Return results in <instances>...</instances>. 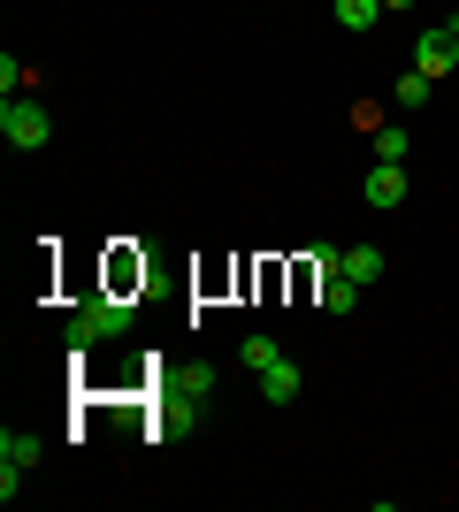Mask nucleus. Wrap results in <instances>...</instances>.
<instances>
[{"label":"nucleus","mask_w":459,"mask_h":512,"mask_svg":"<svg viewBox=\"0 0 459 512\" xmlns=\"http://www.w3.org/2000/svg\"><path fill=\"white\" fill-rule=\"evenodd\" d=\"M131 329V299H92V306H77V314L62 321V344L85 360L92 344H108V337H123Z\"/></svg>","instance_id":"nucleus-1"},{"label":"nucleus","mask_w":459,"mask_h":512,"mask_svg":"<svg viewBox=\"0 0 459 512\" xmlns=\"http://www.w3.org/2000/svg\"><path fill=\"white\" fill-rule=\"evenodd\" d=\"M238 360L261 375V398H268V406H291V398H299V367H291V352L276 337H245Z\"/></svg>","instance_id":"nucleus-2"},{"label":"nucleus","mask_w":459,"mask_h":512,"mask_svg":"<svg viewBox=\"0 0 459 512\" xmlns=\"http://www.w3.org/2000/svg\"><path fill=\"white\" fill-rule=\"evenodd\" d=\"M0 138H8L16 153H39L46 138H54V115H46L39 100H23V92H16V100H0Z\"/></svg>","instance_id":"nucleus-3"},{"label":"nucleus","mask_w":459,"mask_h":512,"mask_svg":"<svg viewBox=\"0 0 459 512\" xmlns=\"http://www.w3.org/2000/svg\"><path fill=\"white\" fill-rule=\"evenodd\" d=\"M414 69H421V77H452V69H459V16L429 23V31L414 39Z\"/></svg>","instance_id":"nucleus-4"},{"label":"nucleus","mask_w":459,"mask_h":512,"mask_svg":"<svg viewBox=\"0 0 459 512\" xmlns=\"http://www.w3.org/2000/svg\"><path fill=\"white\" fill-rule=\"evenodd\" d=\"M23 467H39V436L8 428V436H0V497H16V474Z\"/></svg>","instance_id":"nucleus-5"},{"label":"nucleus","mask_w":459,"mask_h":512,"mask_svg":"<svg viewBox=\"0 0 459 512\" xmlns=\"http://www.w3.org/2000/svg\"><path fill=\"white\" fill-rule=\"evenodd\" d=\"M360 199H368V207H398V199H406V161H375Z\"/></svg>","instance_id":"nucleus-6"},{"label":"nucleus","mask_w":459,"mask_h":512,"mask_svg":"<svg viewBox=\"0 0 459 512\" xmlns=\"http://www.w3.org/2000/svg\"><path fill=\"white\" fill-rule=\"evenodd\" d=\"M429 92H437V77H421V69H406V77L391 85V100L406 107V115H414V107H429Z\"/></svg>","instance_id":"nucleus-7"},{"label":"nucleus","mask_w":459,"mask_h":512,"mask_svg":"<svg viewBox=\"0 0 459 512\" xmlns=\"http://www.w3.org/2000/svg\"><path fill=\"white\" fill-rule=\"evenodd\" d=\"M360 306V283L352 276H322V314H352Z\"/></svg>","instance_id":"nucleus-8"},{"label":"nucleus","mask_w":459,"mask_h":512,"mask_svg":"<svg viewBox=\"0 0 459 512\" xmlns=\"http://www.w3.org/2000/svg\"><path fill=\"white\" fill-rule=\"evenodd\" d=\"M337 23H345V31H375V23H383V0H337Z\"/></svg>","instance_id":"nucleus-9"},{"label":"nucleus","mask_w":459,"mask_h":512,"mask_svg":"<svg viewBox=\"0 0 459 512\" xmlns=\"http://www.w3.org/2000/svg\"><path fill=\"white\" fill-rule=\"evenodd\" d=\"M345 276L360 283V291H368V283H383V253H375V245H360V253H345Z\"/></svg>","instance_id":"nucleus-10"},{"label":"nucleus","mask_w":459,"mask_h":512,"mask_svg":"<svg viewBox=\"0 0 459 512\" xmlns=\"http://www.w3.org/2000/svg\"><path fill=\"white\" fill-rule=\"evenodd\" d=\"M368 138H375V161H406V130L398 123H375Z\"/></svg>","instance_id":"nucleus-11"},{"label":"nucleus","mask_w":459,"mask_h":512,"mask_svg":"<svg viewBox=\"0 0 459 512\" xmlns=\"http://www.w3.org/2000/svg\"><path fill=\"white\" fill-rule=\"evenodd\" d=\"M383 8H414V0H383Z\"/></svg>","instance_id":"nucleus-12"}]
</instances>
